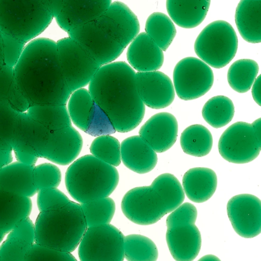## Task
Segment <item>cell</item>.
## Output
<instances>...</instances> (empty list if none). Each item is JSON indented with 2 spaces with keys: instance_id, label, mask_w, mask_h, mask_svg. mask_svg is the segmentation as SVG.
<instances>
[{
  "instance_id": "3957f363",
  "label": "cell",
  "mask_w": 261,
  "mask_h": 261,
  "mask_svg": "<svg viewBox=\"0 0 261 261\" xmlns=\"http://www.w3.org/2000/svg\"><path fill=\"white\" fill-rule=\"evenodd\" d=\"M182 187L173 174L158 176L149 186L128 191L121 202L124 215L133 222L143 225L154 224L180 205L185 200Z\"/></svg>"
},
{
  "instance_id": "d4e9b609",
  "label": "cell",
  "mask_w": 261,
  "mask_h": 261,
  "mask_svg": "<svg viewBox=\"0 0 261 261\" xmlns=\"http://www.w3.org/2000/svg\"><path fill=\"white\" fill-rule=\"evenodd\" d=\"M211 1L207 0H168L166 8L171 19L185 29L199 25L207 13Z\"/></svg>"
},
{
  "instance_id": "4dcf8cb0",
  "label": "cell",
  "mask_w": 261,
  "mask_h": 261,
  "mask_svg": "<svg viewBox=\"0 0 261 261\" xmlns=\"http://www.w3.org/2000/svg\"><path fill=\"white\" fill-rule=\"evenodd\" d=\"M145 33L163 50L166 51L176 34L171 19L165 14L155 12L150 14L145 23Z\"/></svg>"
},
{
  "instance_id": "e575fe53",
  "label": "cell",
  "mask_w": 261,
  "mask_h": 261,
  "mask_svg": "<svg viewBox=\"0 0 261 261\" xmlns=\"http://www.w3.org/2000/svg\"><path fill=\"white\" fill-rule=\"evenodd\" d=\"M124 257L127 261H156L158 250L149 238L132 234L124 238Z\"/></svg>"
},
{
  "instance_id": "603a6c76",
  "label": "cell",
  "mask_w": 261,
  "mask_h": 261,
  "mask_svg": "<svg viewBox=\"0 0 261 261\" xmlns=\"http://www.w3.org/2000/svg\"><path fill=\"white\" fill-rule=\"evenodd\" d=\"M217 186L216 173L211 169L196 167L190 169L182 177L185 194L191 201L202 203L214 194Z\"/></svg>"
},
{
  "instance_id": "f35d334b",
  "label": "cell",
  "mask_w": 261,
  "mask_h": 261,
  "mask_svg": "<svg viewBox=\"0 0 261 261\" xmlns=\"http://www.w3.org/2000/svg\"><path fill=\"white\" fill-rule=\"evenodd\" d=\"M24 261H77L69 252L41 246L35 243L27 253Z\"/></svg>"
},
{
  "instance_id": "f546056e",
  "label": "cell",
  "mask_w": 261,
  "mask_h": 261,
  "mask_svg": "<svg viewBox=\"0 0 261 261\" xmlns=\"http://www.w3.org/2000/svg\"><path fill=\"white\" fill-rule=\"evenodd\" d=\"M0 103L19 113L26 112L30 107L17 84L14 68L5 65L0 71Z\"/></svg>"
},
{
  "instance_id": "ab89813d",
  "label": "cell",
  "mask_w": 261,
  "mask_h": 261,
  "mask_svg": "<svg viewBox=\"0 0 261 261\" xmlns=\"http://www.w3.org/2000/svg\"><path fill=\"white\" fill-rule=\"evenodd\" d=\"M34 179L37 189L56 188L61 181V172L57 166L44 164L35 169Z\"/></svg>"
},
{
  "instance_id": "484cf974",
  "label": "cell",
  "mask_w": 261,
  "mask_h": 261,
  "mask_svg": "<svg viewBox=\"0 0 261 261\" xmlns=\"http://www.w3.org/2000/svg\"><path fill=\"white\" fill-rule=\"evenodd\" d=\"M235 22L242 37L247 42L261 41V1H241L235 13Z\"/></svg>"
},
{
  "instance_id": "74e56055",
  "label": "cell",
  "mask_w": 261,
  "mask_h": 261,
  "mask_svg": "<svg viewBox=\"0 0 261 261\" xmlns=\"http://www.w3.org/2000/svg\"><path fill=\"white\" fill-rule=\"evenodd\" d=\"M19 114L0 103V152H10L14 148Z\"/></svg>"
},
{
  "instance_id": "4fadbf2b",
  "label": "cell",
  "mask_w": 261,
  "mask_h": 261,
  "mask_svg": "<svg viewBox=\"0 0 261 261\" xmlns=\"http://www.w3.org/2000/svg\"><path fill=\"white\" fill-rule=\"evenodd\" d=\"M68 37L83 46L101 65L115 60L125 48L110 37L94 20L67 33Z\"/></svg>"
},
{
  "instance_id": "cb8c5ba5",
  "label": "cell",
  "mask_w": 261,
  "mask_h": 261,
  "mask_svg": "<svg viewBox=\"0 0 261 261\" xmlns=\"http://www.w3.org/2000/svg\"><path fill=\"white\" fill-rule=\"evenodd\" d=\"M32 203L28 197L0 187V230L9 233L22 220L29 217Z\"/></svg>"
},
{
  "instance_id": "836d02e7",
  "label": "cell",
  "mask_w": 261,
  "mask_h": 261,
  "mask_svg": "<svg viewBox=\"0 0 261 261\" xmlns=\"http://www.w3.org/2000/svg\"><path fill=\"white\" fill-rule=\"evenodd\" d=\"M27 112L51 131L72 126L66 105L32 106Z\"/></svg>"
},
{
  "instance_id": "5b68a950",
  "label": "cell",
  "mask_w": 261,
  "mask_h": 261,
  "mask_svg": "<svg viewBox=\"0 0 261 261\" xmlns=\"http://www.w3.org/2000/svg\"><path fill=\"white\" fill-rule=\"evenodd\" d=\"M65 181L70 196L83 203L108 197L118 185L119 174L115 167L88 154L71 164Z\"/></svg>"
},
{
  "instance_id": "f6af8a7d",
  "label": "cell",
  "mask_w": 261,
  "mask_h": 261,
  "mask_svg": "<svg viewBox=\"0 0 261 261\" xmlns=\"http://www.w3.org/2000/svg\"><path fill=\"white\" fill-rule=\"evenodd\" d=\"M260 75H258L255 80L252 88V95L255 102L260 106Z\"/></svg>"
},
{
  "instance_id": "8fae6325",
  "label": "cell",
  "mask_w": 261,
  "mask_h": 261,
  "mask_svg": "<svg viewBox=\"0 0 261 261\" xmlns=\"http://www.w3.org/2000/svg\"><path fill=\"white\" fill-rule=\"evenodd\" d=\"M123 233L108 224L87 228L79 245L81 261H123Z\"/></svg>"
},
{
  "instance_id": "7dc6e473",
  "label": "cell",
  "mask_w": 261,
  "mask_h": 261,
  "mask_svg": "<svg viewBox=\"0 0 261 261\" xmlns=\"http://www.w3.org/2000/svg\"><path fill=\"white\" fill-rule=\"evenodd\" d=\"M198 261H221L216 256L212 254H208L202 256Z\"/></svg>"
},
{
  "instance_id": "60d3db41",
  "label": "cell",
  "mask_w": 261,
  "mask_h": 261,
  "mask_svg": "<svg viewBox=\"0 0 261 261\" xmlns=\"http://www.w3.org/2000/svg\"><path fill=\"white\" fill-rule=\"evenodd\" d=\"M116 132L107 115L96 104L94 114L86 133L93 136L111 135Z\"/></svg>"
},
{
  "instance_id": "bcb514c9",
  "label": "cell",
  "mask_w": 261,
  "mask_h": 261,
  "mask_svg": "<svg viewBox=\"0 0 261 261\" xmlns=\"http://www.w3.org/2000/svg\"><path fill=\"white\" fill-rule=\"evenodd\" d=\"M5 66L3 42L1 34H0V71Z\"/></svg>"
},
{
  "instance_id": "7402d4cb",
  "label": "cell",
  "mask_w": 261,
  "mask_h": 261,
  "mask_svg": "<svg viewBox=\"0 0 261 261\" xmlns=\"http://www.w3.org/2000/svg\"><path fill=\"white\" fill-rule=\"evenodd\" d=\"M121 159L130 170L144 174L156 166V152L140 136H134L124 139L120 145Z\"/></svg>"
},
{
  "instance_id": "44dd1931",
  "label": "cell",
  "mask_w": 261,
  "mask_h": 261,
  "mask_svg": "<svg viewBox=\"0 0 261 261\" xmlns=\"http://www.w3.org/2000/svg\"><path fill=\"white\" fill-rule=\"evenodd\" d=\"M35 242L34 224L27 218L17 223L0 246V258L3 261H24Z\"/></svg>"
},
{
  "instance_id": "e0dca14e",
  "label": "cell",
  "mask_w": 261,
  "mask_h": 261,
  "mask_svg": "<svg viewBox=\"0 0 261 261\" xmlns=\"http://www.w3.org/2000/svg\"><path fill=\"white\" fill-rule=\"evenodd\" d=\"M139 95L144 104L154 109L170 105L175 97V90L171 79L160 71L136 73Z\"/></svg>"
},
{
  "instance_id": "ffe728a7",
  "label": "cell",
  "mask_w": 261,
  "mask_h": 261,
  "mask_svg": "<svg viewBox=\"0 0 261 261\" xmlns=\"http://www.w3.org/2000/svg\"><path fill=\"white\" fill-rule=\"evenodd\" d=\"M126 57L129 65L140 72L158 70L164 59L163 51L145 32L139 33L130 42Z\"/></svg>"
},
{
  "instance_id": "277c9868",
  "label": "cell",
  "mask_w": 261,
  "mask_h": 261,
  "mask_svg": "<svg viewBox=\"0 0 261 261\" xmlns=\"http://www.w3.org/2000/svg\"><path fill=\"white\" fill-rule=\"evenodd\" d=\"M34 228L36 244L71 253L79 246L87 226L81 205L70 201L40 212Z\"/></svg>"
},
{
  "instance_id": "6da1fadb",
  "label": "cell",
  "mask_w": 261,
  "mask_h": 261,
  "mask_svg": "<svg viewBox=\"0 0 261 261\" xmlns=\"http://www.w3.org/2000/svg\"><path fill=\"white\" fill-rule=\"evenodd\" d=\"M14 72L30 107L67 105L71 92L62 72L56 42L46 38L29 42Z\"/></svg>"
},
{
  "instance_id": "7a4b0ae2",
  "label": "cell",
  "mask_w": 261,
  "mask_h": 261,
  "mask_svg": "<svg viewBox=\"0 0 261 261\" xmlns=\"http://www.w3.org/2000/svg\"><path fill=\"white\" fill-rule=\"evenodd\" d=\"M88 90L116 131L129 132L143 120L145 107L137 90L136 72L126 63L113 62L101 66Z\"/></svg>"
},
{
  "instance_id": "2e32d148",
  "label": "cell",
  "mask_w": 261,
  "mask_h": 261,
  "mask_svg": "<svg viewBox=\"0 0 261 261\" xmlns=\"http://www.w3.org/2000/svg\"><path fill=\"white\" fill-rule=\"evenodd\" d=\"M53 132L31 117L27 112L20 113L14 148L35 157L46 158Z\"/></svg>"
},
{
  "instance_id": "7c38bea8",
  "label": "cell",
  "mask_w": 261,
  "mask_h": 261,
  "mask_svg": "<svg viewBox=\"0 0 261 261\" xmlns=\"http://www.w3.org/2000/svg\"><path fill=\"white\" fill-rule=\"evenodd\" d=\"M173 86L178 97L190 100L204 95L212 88L214 74L210 67L200 59L185 58L175 65Z\"/></svg>"
},
{
  "instance_id": "f1b7e54d",
  "label": "cell",
  "mask_w": 261,
  "mask_h": 261,
  "mask_svg": "<svg viewBox=\"0 0 261 261\" xmlns=\"http://www.w3.org/2000/svg\"><path fill=\"white\" fill-rule=\"evenodd\" d=\"M180 143L186 154L196 157L204 156L211 151L213 137L204 126L196 124L187 127L181 133Z\"/></svg>"
},
{
  "instance_id": "ee69618b",
  "label": "cell",
  "mask_w": 261,
  "mask_h": 261,
  "mask_svg": "<svg viewBox=\"0 0 261 261\" xmlns=\"http://www.w3.org/2000/svg\"><path fill=\"white\" fill-rule=\"evenodd\" d=\"M49 11L54 18L61 12L64 6V0H43Z\"/></svg>"
},
{
  "instance_id": "d6a6232c",
  "label": "cell",
  "mask_w": 261,
  "mask_h": 261,
  "mask_svg": "<svg viewBox=\"0 0 261 261\" xmlns=\"http://www.w3.org/2000/svg\"><path fill=\"white\" fill-rule=\"evenodd\" d=\"M234 107L232 100L223 95L211 98L203 106L202 115L205 121L214 128L224 126L232 119Z\"/></svg>"
},
{
  "instance_id": "9a60e30c",
  "label": "cell",
  "mask_w": 261,
  "mask_h": 261,
  "mask_svg": "<svg viewBox=\"0 0 261 261\" xmlns=\"http://www.w3.org/2000/svg\"><path fill=\"white\" fill-rule=\"evenodd\" d=\"M227 212L235 231L241 237L252 238L261 231V201L249 194L234 196L228 201Z\"/></svg>"
},
{
  "instance_id": "30bf717a",
  "label": "cell",
  "mask_w": 261,
  "mask_h": 261,
  "mask_svg": "<svg viewBox=\"0 0 261 261\" xmlns=\"http://www.w3.org/2000/svg\"><path fill=\"white\" fill-rule=\"evenodd\" d=\"M56 43L62 72L71 92L88 85L101 66L73 39L65 37Z\"/></svg>"
},
{
  "instance_id": "9c48e42d",
  "label": "cell",
  "mask_w": 261,
  "mask_h": 261,
  "mask_svg": "<svg viewBox=\"0 0 261 261\" xmlns=\"http://www.w3.org/2000/svg\"><path fill=\"white\" fill-rule=\"evenodd\" d=\"M261 149V118L252 123L237 122L221 136L218 150L222 157L235 164H244L256 159Z\"/></svg>"
},
{
  "instance_id": "681fc988",
  "label": "cell",
  "mask_w": 261,
  "mask_h": 261,
  "mask_svg": "<svg viewBox=\"0 0 261 261\" xmlns=\"http://www.w3.org/2000/svg\"><path fill=\"white\" fill-rule=\"evenodd\" d=\"M3 163L2 162V161H1V159H0V170L1 169V168H2V166H3Z\"/></svg>"
},
{
  "instance_id": "7bdbcfd3",
  "label": "cell",
  "mask_w": 261,
  "mask_h": 261,
  "mask_svg": "<svg viewBox=\"0 0 261 261\" xmlns=\"http://www.w3.org/2000/svg\"><path fill=\"white\" fill-rule=\"evenodd\" d=\"M70 200L56 188L41 189L38 196V204L40 212L68 203Z\"/></svg>"
},
{
  "instance_id": "8992f818",
  "label": "cell",
  "mask_w": 261,
  "mask_h": 261,
  "mask_svg": "<svg viewBox=\"0 0 261 261\" xmlns=\"http://www.w3.org/2000/svg\"><path fill=\"white\" fill-rule=\"evenodd\" d=\"M54 18L44 1H0V34L26 43Z\"/></svg>"
},
{
  "instance_id": "c3c4849f",
  "label": "cell",
  "mask_w": 261,
  "mask_h": 261,
  "mask_svg": "<svg viewBox=\"0 0 261 261\" xmlns=\"http://www.w3.org/2000/svg\"><path fill=\"white\" fill-rule=\"evenodd\" d=\"M5 234L0 230V242L3 240Z\"/></svg>"
},
{
  "instance_id": "d6986e66",
  "label": "cell",
  "mask_w": 261,
  "mask_h": 261,
  "mask_svg": "<svg viewBox=\"0 0 261 261\" xmlns=\"http://www.w3.org/2000/svg\"><path fill=\"white\" fill-rule=\"evenodd\" d=\"M111 3L110 0H64L63 9L55 18L58 25L68 33L77 27L95 20Z\"/></svg>"
},
{
  "instance_id": "f907efd6",
  "label": "cell",
  "mask_w": 261,
  "mask_h": 261,
  "mask_svg": "<svg viewBox=\"0 0 261 261\" xmlns=\"http://www.w3.org/2000/svg\"><path fill=\"white\" fill-rule=\"evenodd\" d=\"M0 261H3V260L0 258Z\"/></svg>"
},
{
  "instance_id": "8d00e7d4",
  "label": "cell",
  "mask_w": 261,
  "mask_h": 261,
  "mask_svg": "<svg viewBox=\"0 0 261 261\" xmlns=\"http://www.w3.org/2000/svg\"><path fill=\"white\" fill-rule=\"evenodd\" d=\"M92 155L112 166L121 163L120 144L118 140L110 135L96 138L90 147Z\"/></svg>"
},
{
  "instance_id": "52a82bcc",
  "label": "cell",
  "mask_w": 261,
  "mask_h": 261,
  "mask_svg": "<svg viewBox=\"0 0 261 261\" xmlns=\"http://www.w3.org/2000/svg\"><path fill=\"white\" fill-rule=\"evenodd\" d=\"M197 216L196 207L185 202L167 218L166 241L176 261H192L200 251L201 234L195 224Z\"/></svg>"
},
{
  "instance_id": "5bb4252c",
  "label": "cell",
  "mask_w": 261,
  "mask_h": 261,
  "mask_svg": "<svg viewBox=\"0 0 261 261\" xmlns=\"http://www.w3.org/2000/svg\"><path fill=\"white\" fill-rule=\"evenodd\" d=\"M94 21L113 39L125 48L139 34L137 16L125 4L112 2L107 9Z\"/></svg>"
},
{
  "instance_id": "b9f144b4",
  "label": "cell",
  "mask_w": 261,
  "mask_h": 261,
  "mask_svg": "<svg viewBox=\"0 0 261 261\" xmlns=\"http://www.w3.org/2000/svg\"><path fill=\"white\" fill-rule=\"evenodd\" d=\"M5 65L14 68L25 46V43L1 35Z\"/></svg>"
},
{
  "instance_id": "ac0fdd59",
  "label": "cell",
  "mask_w": 261,
  "mask_h": 261,
  "mask_svg": "<svg viewBox=\"0 0 261 261\" xmlns=\"http://www.w3.org/2000/svg\"><path fill=\"white\" fill-rule=\"evenodd\" d=\"M139 136L156 152L162 153L170 149L176 141L178 123L168 112L151 116L141 127Z\"/></svg>"
},
{
  "instance_id": "4316f807",
  "label": "cell",
  "mask_w": 261,
  "mask_h": 261,
  "mask_svg": "<svg viewBox=\"0 0 261 261\" xmlns=\"http://www.w3.org/2000/svg\"><path fill=\"white\" fill-rule=\"evenodd\" d=\"M0 187L29 197L37 190L32 166L17 163L2 167L0 170Z\"/></svg>"
},
{
  "instance_id": "1f68e13d",
  "label": "cell",
  "mask_w": 261,
  "mask_h": 261,
  "mask_svg": "<svg viewBox=\"0 0 261 261\" xmlns=\"http://www.w3.org/2000/svg\"><path fill=\"white\" fill-rule=\"evenodd\" d=\"M258 71V64L255 61L248 59L238 60L229 68L228 83L234 91L245 93L252 87Z\"/></svg>"
},
{
  "instance_id": "ba28073f",
  "label": "cell",
  "mask_w": 261,
  "mask_h": 261,
  "mask_svg": "<svg viewBox=\"0 0 261 261\" xmlns=\"http://www.w3.org/2000/svg\"><path fill=\"white\" fill-rule=\"evenodd\" d=\"M238 40L228 22L218 20L206 25L197 37L194 50L200 60L215 68L226 66L235 56Z\"/></svg>"
},
{
  "instance_id": "83f0119b",
  "label": "cell",
  "mask_w": 261,
  "mask_h": 261,
  "mask_svg": "<svg viewBox=\"0 0 261 261\" xmlns=\"http://www.w3.org/2000/svg\"><path fill=\"white\" fill-rule=\"evenodd\" d=\"M67 103L71 121L86 133L96 106L88 89L83 88L72 92Z\"/></svg>"
},
{
  "instance_id": "d590c367",
  "label": "cell",
  "mask_w": 261,
  "mask_h": 261,
  "mask_svg": "<svg viewBox=\"0 0 261 261\" xmlns=\"http://www.w3.org/2000/svg\"><path fill=\"white\" fill-rule=\"evenodd\" d=\"M87 228L109 224L115 211L114 200L107 197L81 203Z\"/></svg>"
}]
</instances>
